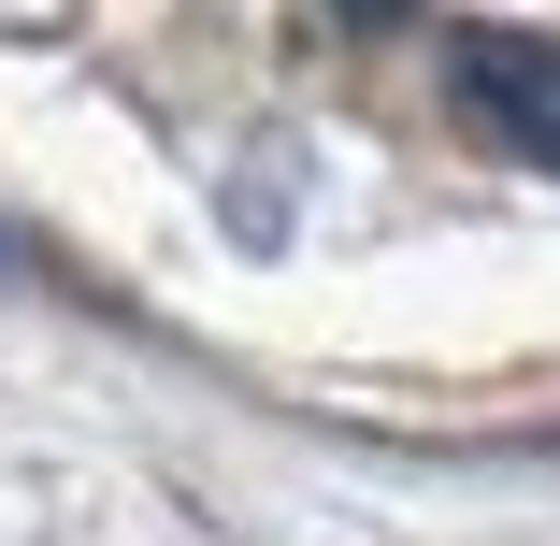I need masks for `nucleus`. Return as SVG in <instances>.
I'll use <instances>...</instances> for the list:
<instances>
[{
  "label": "nucleus",
  "instance_id": "f257e3e1",
  "mask_svg": "<svg viewBox=\"0 0 560 546\" xmlns=\"http://www.w3.org/2000/svg\"><path fill=\"white\" fill-rule=\"evenodd\" d=\"M460 101L517 144V159H560V44H517V30H475L460 44Z\"/></svg>",
  "mask_w": 560,
  "mask_h": 546
}]
</instances>
